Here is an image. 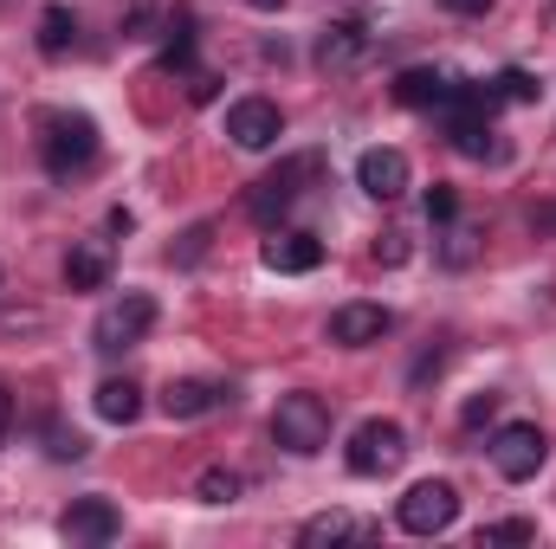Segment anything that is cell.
<instances>
[{"label":"cell","mask_w":556,"mask_h":549,"mask_svg":"<svg viewBox=\"0 0 556 549\" xmlns=\"http://www.w3.org/2000/svg\"><path fill=\"white\" fill-rule=\"evenodd\" d=\"M39 155H46V175L52 181H72L98 162V124L91 117H72V111H46L39 117Z\"/></svg>","instance_id":"1"},{"label":"cell","mask_w":556,"mask_h":549,"mask_svg":"<svg viewBox=\"0 0 556 549\" xmlns=\"http://www.w3.org/2000/svg\"><path fill=\"white\" fill-rule=\"evenodd\" d=\"M273 439L291 452V459H317L330 446V401L298 388V395H278L273 408Z\"/></svg>","instance_id":"2"},{"label":"cell","mask_w":556,"mask_h":549,"mask_svg":"<svg viewBox=\"0 0 556 549\" xmlns=\"http://www.w3.org/2000/svg\"><path fill=\"white\" fill-rule=\"evenodd\" d=\"M485 452H492V472H498L505 485H531V478L544 472V459H551V439H544L538 420H505Z\"/></svg>","instance_id":"3"},{"label":"cell","mask_w":556,"mask_h":549,"mask_svg":"<svg viewBox=\"0 0 556 549\" xmlns=\"http://www.w3.org/2000/svg\"><path fill=\"white\" fill-rule=\"evenodd\" d=\"M149 323H155V297H149V291H124V297H111V304L98 310L91 349H98V356H124V349H137L142 336H149Z\"/></svg>","instance_id":"4"},{"label":"cell","mask_w":556,"mask_h":549,"mask_svg":"<svg viewBox=\"0 0 556 549\" xmlns=\"http://www.w3.org/2000/svg\"><path fill=\"white\" fill-rule=\"evenodd\" d=\"M402 459H408L402 420H363V426L350 433V446H343V465H350L356 478H382V472H395Z\"/></svg>","instance_id":"5"},{"label":"cell","mask_w":556,"mask_h":549,"mask_svg":"<svg viewBox=\"0 0 556 549\" xmlns=\"http://www.w3.org/2000/svg\"><path fill=\"white\" fill-rule=\"evenodd\" d=\"M317 175H324V155H291L285 168H273V175H266V181L247 194V214L273 227V220L285 214V207H291V201H304V188H311Z\"/></svg>","instance_id":"6"},{"label":"cell","mask_w":556,"mask_h":549,"mask_svg":"<svg viewBox=\"0 0 556 549\" xmlns=\"http://www.w3.org/2000/svg\"><path fill=\"white\" fill-rule=\"evenodd\" d=\"M395 518H402L408 537H440V531H453V518H459V491H453L446 478H420V485L402 491Z\"/></svg>","instance_id":"7"},{"label":"cell","mask_w":556,"mask_h":549,"mask_svg":"<svg viewBox=\"0 0 556 549\" xmlns=\"http://www.w3.org/2000/svg\"><path fill=\"white\" fill-rule=\"evenodd\" d=\"M369 46H376V33L363 20H330V26H317L311 59H317V72H356L369 59Z\"/></svg>","instance_id":"8"},{"label":"cell","mask_w":556,"mask_h":549,"mask_svg":"<svg viewBox=\"0 0 556 549\" xmlns=\"http://www.w3.org/2000/svg\"><path fill=\"white\" fill-rule=\"evenodd\" d=\"M408 181H415V168H408L402 149H382V142H376V149L356 155V188H363L369 201H402Z\"/></svg>","instance_id":"9"},{"label":"cell","mask_w":556,"mask_h":549,"mask_svg":"<svg viewBox=\"0 0 556 549\" xmlns=\"http://www.w3.org/2000/svg\"><path fill=\"white\" fill-rule=\"evenodd\" d=\"M389 330H395V317H389L382 304H337L330 323H324V336H330L337 349H369V343H382Z\"/></svg>","instance_id":"10"},{"label":"cell","mask_w":556,"mask_h":549,"mask_svg":"<svg viewBox=\"0 0 556 549\" xmlns=\"http://www.w3.org/2000/svg\"><path fill=\"white\" fill-rule=\"evenodd\" d=\"M227 137H233V149H273L285 137V117L273 98H240V104H227Z\"/></svg>","instance_id":"11"},{"label":"cell","mask_w":556,"mask_h":549,"mask_svg":"<svg viewBox=\"0 0 556 549\" xmlns=\"http://www.w3.org/2000/svg\"><path fill=\"white\" fill-rule=\"evenodd\" d=\"M59 531H65V544H85V549L117 544V531H124V511H117L111 498H78V505L59 518Z\"/></svg>","instance_id":"12"},{"label":"cell","mask_w":556,"mask_h":549,"mask_svg":"<svg viewBox=\"0 0 556 549\" xmlns=\"http://www.w3.org/2000/svg\"><path fill=\"white\" fill-rule=\"evenodd\" d=\"M260 266H266V272H278V278L317 272V266H324V240H317V233L285 227V233H273V240L260 246Z\"/></svg>","instance_id":"13"},{"label":"cell","mask_w":556,"mask_h":549,"mask_svg":"<svg viewBox=\"0 0 556 549\" xmlns=\"http://www.w3.org/2000/svg\"><path fill=\"white\" fill-rule=\"evenodd\" d=\"M453 91H459V78L440 72V65H408V72H395V104H402V111H440Z\"/></svg>","instance_id":"14"},{"label":"cell","mask_w":556,"mask_h":549,"mask_svg":"<svg viewBox=\"0 0 556 549\" xmlns=\"http://www.w3.org/2000/svg\"><path fill=\"white\" fill-rule=\"evenodd\" d=\"M227 401H233L227 382H194V375H181V382L162 388V413H168V420H201V413L227 408Z\"/></svg>","instance_id":"15"},{"label":"cell","mask_w":556,"mask_h":549,"mask_svg":"<svg viewBox=\"0 0 556 549\" xmlns=\"http://www.w3.org/2000/svg\"><path fill=\"white\" fill-rule=\"evenodd\" d=\"M65 284L72 291H104L111 284V240H78L65 253Z\"/></svg>","instance_id":"16"},{"label":"cell","mask_w":556,"mask_h":549,"mask_svg":"<svg viewBox=\"0 0 556 549\" xmlns=\"http://www.w3.org/2000/svg\"><path fill=\"white\" fill-rule=\"evenodd\" d=\"M376 537V524H363V518H350V511H324V518H311L304 531H298V544L304 549H324V544H369Z\"/></svg>","instance_id":"17"},{"label":"cell","mask_w":556,"mask_h":549,"mask_svg":"<svg viewBox=\"0 0 556 549\" xmlns=\"http://www.w3.org/2000/svg\"><path fill=\"white\" fill-rule=\"evenodd\" d=\"M91 408H98V420H111V426H130V420L142 413V388L130 382V375H111V382H98Z\"/></svg>","instance_id":"18"},{"label":"cell","mask_w":556,"mask_h":549,"mask_svg":"<svg viewBox=\"0 0 556 549\" xmlns=\"http://www.w3.org/2000/svg\"><path fill=\"white\" fill-rule=\"evenodd\" d=\"M72 46H78V13L72 7H46L39 13V52L46 59H65Z\"/></svg>","instance_id":"19"},{"label":"cell","mask_w":556,"mask_h":549,"mask_svg":"<svg viewBox=\"0 0 556 549\" xmlns=\"http://www.w3.org/2000/svg\"><path fill=\"white\" fill-rule=\"evenodd\" d=\"M240 491H247V478L227 472V465H207V472L194 478V498H201V505H233Z\"/></svg>","instance_id":"20"},{"label":"cell","mask_w":556,"mask_h":549,"mask_svg":"<svg viewBox=\"0 0 556 549\" xmlns=\"http://www.w3.org/2000/svg\"><path fill=\"white\" fill-rule=\"evenodd\" d=\"M155 65H162V72H188V65H194V26H188V20L168 26V46H162Z\"/></svg>","instance_id":"21"},{"label":"cell","mask_w":556,"mask_h":549,"mask_svg":"<svg viewBox=\"0 0 556 549\" xmlns=\"http://www.w3.org/2000/svg\"><path fill=\"white\" fill-rule=\"evenodd\" d=\"M492 91H498L505 104H538V91H544V85H538V78H531L525 65H505V72L492 78Z\"/></svg>","instance_id":"22"},{"label":"cell","mask_w":556,"mask_h":549,"mask_svg":"<svg viewBox=\"0 0 556 549\" xmlns=\"http://www.w3.org/2000/svg\"><path fill=\"white\" fill-rule=\"evenodd\" d=\"M498 544H538V524H531V518H505V524H485V531H479V549H498Z\"/></svg>","instance_id":"23"},{"label":"cell","mask_w":556,"mask_h":549,"mask_svg":"<svg viewBox=\"0 0 556 549\" xmlns=\"http://www.w3.org/2000/svg\"><path fill=\"white\" fill-rule=\"evenodd\" d=\"M453 214H459V194H453L446 181H433V188H427V220H440V227H446Z\"/></svg>","instance_id":"24"},{"label":"cell","mask_w":556,"mask_h":549,"mask_svg":"<svg viewBox=\"0 0 556 549\" xmlns=\"http://www.w3.org/2000/svg\"><path fill=\"white\" fill-rule=\"evenodd\" d=\"M376 259L382 266H408V233H382L376 240Z\"/></svg>","instance_id":"25"},{"label":"cell","mask_w":556,"mask_h":549,"mask_svg":"<svg viewBox=\"0 0 556 549\" xmlns=\"http://www.w3.org/2000/svg\"><path fill=\"white\" fill-rule=\"evenodd\" d=\"M472 240L479 233H446V266H466L472 259Z\"/></svg>","instance_id":"26"},{"label":"cell","mask_w":556,"mask_h":549,"mask_svg":"<svg viewBox=\"0 0 556 549\" xmlns=\"http://www.w3.org/2000/svg\"><path fill=\"white\" fill-rule=\"evenodd\" d=\"M78 452H85V439L65 433V426H52V459H78Z\"/></svg>","instance_id":"27"},{"label":"cell","mask_w":556,"mask_h":549,"mask_svg":"<svg viewBox=\"0 0 556 549\" xmlns=\"http://www.w3.org/2000/svg\"><path fill=\"white\" fill-rule=\"evenodd\" d=\"M492 413H498V395H479V401H466L459 420H466V426H479V420H492Z\"/></svg>","instance_id":"28"},{"label":"cell","mask_w":556,"mask_h":549,"mask_svg":"<svg viewBox=\"0 0 556 549\" xmlns=\"http://www.w3.org/2000/svg\"><path fill=\"white\" fill-rule=\"evenodd\" d=\"M440 7H446V13H466V20H472V13H485L492 0H440Z\"/></svg>","instance_id":"29"},{"label":"cell","mask_w":556,"mask_h":549,"mask_svg":"<svg viewBox=\"0 0 556 549\" xmlns=\"http://www.w3.org/2000/svg\"><path fill=\"white\" fill-rule=\"evenodd\" d=\"M531 227L538 233H556V207H531Z\"/></svg>","instance_id":"30"},{"label":"cell","mask_w":556,"mask_h":549,"mask_svg":"<svg viewBox=\"0 0 556 549\" xmlns=\"http://www.w3.org/2000/svg\"><path fill=\"white\" fill-rule=\"evenodd\" d=\"M7 426H13V395L0 388V446H7Z\"/></svg>","instance_id":"31"},{"label":"cell","mask_w":556,"mask_h":549,"mask_svg":"<svg viewBox=\"0 0 556 549\" xmlns=\"http://www.w3.org/2000/svg\"><path fill=\"white\" fill-rule=\"evenodd\" d=\"M253 7H260V13H278V7H285V0H253Z\"/></svg>","instance_id":"32"},{"label":"cell","mask_w":556,"mask_h":549,"mask_svg":"<svg viewBox=\"0 0 556 549\" xmlns=\"http://www.w3.org/2000/svg\"><path fill=\"white\" fill-rule=\"evenodd\" d=\"M0 291H7V272H0Z\"/></svg>","instance_id":"33"}]
</instances>
